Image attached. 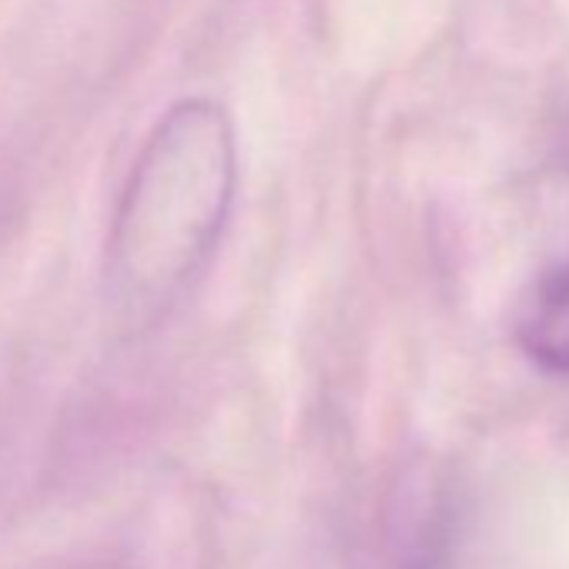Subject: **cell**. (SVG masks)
I'll return each instance as SVG.
<instances>
[{"label":"cell","mask_w":569,"mask_h":569,"mask_svg":"<svg viewBox=\"0 0 569 569\" xmlns=\"http://www.w3.org/2000/svg\"><path fill=\"white\" fill-rule=\"evenodd\" d=\"M522 352L549 372H569V268L552 271L516 322Z\"/></svg>","instance_id":"obj_2"},{"label":"cell","mask_w":569,"mask_h":569,"mask_svg":"<svg viewBox=\"0 0 569 569\" xmlns=\"http://www.w3.org/2000/svg\"><path fill=\"white\" fill-rule=\"evenodd\" d=\"M238 188V144L211 98L178 101L148 134L108 238V292L128 322H154L214 251Z\"/></svg>","instance_id":"obj_1"}]
</instances>
